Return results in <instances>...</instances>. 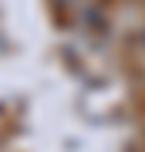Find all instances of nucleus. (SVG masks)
<instances>
[{
	"mask_svg": "<svg viewBox=\"0 0 145 152\" xmlns=\"http://www.w3.org/2000/svg\"><path fill=\"white\" fill-rule=\"evenodd\" d=\"M58 4H78V0H58Z\"/></svg>",
	"mask_w": 145,
	"mask_h": 152,
	"instance_id": "nucleus-1",
	"label": "nucleus"
},
{
	"mask_svg": "<svg viewBox=\"0 0 145 152\" xmlns=\"http://www.w3.org/2000/svg\"><path fill=\"white\" fill-rule=\"evenodd\" d=\"M142 48H145V31H142Z\"/></svg>",
	"mask_w": 145,
	"mask_h": 152,
	"instance_id": "nucleus-2",
	"label": "nucleus"
}]
</instances>
